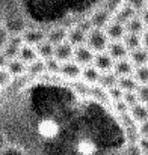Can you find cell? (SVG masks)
<instances>
[{
    "label": "cell",
    "instance_id": "obj_21",
    "mask_svg": "<svg viewBox=\"0 0 148 155\" xmlns=\"http://www.w3.org/2000/svg\"><path fill=\"white\" fill-rule=\"evenodd\" d=\"M89 97H92L94 100H97V101H98V103H101V104L110 103L109 95H107V89L101 87V86H100V84H97V83L89 86Z\"/></svg>",
    "mask_w": 148,
    "mask_h": 155
},
{
    "label": "cell",
    "instance_id": "obj_9",
    "mask_svg": "<svg viewBox=\"0 0 148 155\" xmlns=\"http://www.w3.org/2000/svg\"><path fill=\"white\" fill-rule=\"evenodd\" d=\"M127 113H129V116L136 124H141V122L148 120V108H147V104H144V103H136V104H133V105H130Z\"/></svg>",
    "mask_w": 148,
    "mask_h": 155
},
{
    "label": "cell",
    "instance_id": "obj_26",
    "mask_svg": "<svg viewBox=\"0 0 148 155\" xmlns=\"http://www.w3.org/2000/svg\"><path fill=\"white\" fill-rule=\"evenodd\" d=\"M76 151H77L79 154L91 155V154H95V152L98 151V148H97V145H95L92 140L83 139V140H80V142L77 143V148H76Z\"/></svg>",
    "mask_w": 148,
    "mask_h": 155
},
{
    "label": "cell",
    "instance_id": "obj_3",
    "mask_svg": "<svg viewBox=\"0 0 148 155\" xmlns=\"http://www.w3.org/2000/svg\"><path fill=\"white\" fill-rule=\"evenodd\" d=\"M94 54L86 44H82V45H77L74 47L73 50V60L77 62L80 66H86V65H91L92 63V59H94Z\"/></svg>",
    "mask_w": 148,
    "mask_h": 155
},
{
    "label": "cell",
    "instance_id": "obj_32",
    "mask_svg": "<svg viewBox=\"0 0 148 155\" xmlns=\"http://www.w3.org/2000/svg\"><path fill=\"white\" fill-rule=\"evenodd\" d=\"M124 3L129 5L133 11H136V14L147 9V0H124Z\"/></svg>",
    "mask_w": 148,
    "mask_h": 155
},
{
    "label": "cell",
    "instance_id": "obj_16",
    "mask_svg": "<svg viewBox=\"0 0 148 155\" xmlns=\"http://www.w3.org/2000/svg\"><path fill=\"white\" fill-rule=\"evenodd\" d=\"M67 41H68L73 47L82 45V44H85V41H86V33H85L82 29H79L77 26H74L73 29L67 30Z\"/></svg>",
    "mask_w": 148,
    "mask_h": 155
},
{
    "label": "cell",
    "instance_id": "obj_7",
    "mask_svg": "<svg viewBox=\"0 0 148 155\" xmlns=\"http://www.w3.org/2000/svg\"><path fill=\"white\" fill-rule=\"evenodd\" d=\"M113 59L107 54V51L104 50V51H98L94 54V59H92V65L98 69L100 72H103V71H110L112 69V66H113Z\"/></svg>",
    "mask_w": 148,
    "mask_h": 155
},
{
    "label": "cell",
    "instance_id": "obj_30",
    "mask_svg": "<svg viewBox=\"0 0 148 155\" xmlns=\"http://www.w3.org/2000/svg\"><path fill=\"white\" fill-rule=\"evenodd\" d=\"M14 81V77L6 69V66H0V87H8Z\"/></svg>",
    "mask_w": 148,
    "mask_h": 155
},
{
    "label": "cell",
    "instance_id": "obj_23",
    "mask_svg": "<svg viewBox=\"0 0 148 155\" xmlns=\"http://www.w3.org/2000/svg\"><path fill=\"white\" fill-rule=\"evenodd\" d=\"M46 39L49 41L50 44H53V45H56V44H59V42L67 41V29H64V27L51 29L49 33L46 35Z\"/></svg>",
    "mask_w": 148,
    "mask_h": 155
},
{
    "label": "cell",
    "instance_id": "obj_28",
    "mask_svg": "<svg viewBox=\"0 0 148 155\" xmlns=\"http://www.w3.org/2000/svg\"><path fill=\"white\" fill-rule=\"evenodd\" d=\"M89 86H91V84H88L86 81H83L80 77L71 80V87H73V91H74L77 95H80V97H89Z\"/></svg>",
    "mask_w": 148,
    "mask_h": 155
},
{
    "label": "cell",
    "instance_id": "obj_6",
    "mask_svg": "<svg viewBox=\"0 0 148 155\" xmlns=\"http://www.w3.org/2000/svg\"><path fill=\"white\" fill-rule=\"evenodd\" d=\"M73 50L74 47L68 42V41H64V42H59L53 47V57L57 59L59 62H67V60H71L73 59Z\"/></svg>",
    "mask_w": 148,
    "mask_h": 155
},
{
    "label": "cell",
    "instance_id": "obj_19",
    "mask_svg": "<svg viewBox=\"0 0 148 155\" xmlns=\"http://www.w3.org/2000/svg\"><path fill=\"white\" fill-rule=\"evenodd\" d=\"M18 59H21L26 65L33 62L35 59H38V54L33 45H29V44H23L20 48H18Z\"/></svg>",
    "mask_w": 148,
    "mask_h": 155
},
{
    "label": "cell",
    "instance_id": "obj_27",
    "mask_svg": "<svg viewBox=\"0 0 148 155\" xmlns=\"http://www.w3.org/2000/svg\"><path fill=\"white\" fill-rule=\"evenodd\" d=\"M132 77L138 81V84H148V66L147 65H139L133 68Z\"/></svg>",
    "mask_w": 148,
    "mask_h": 155
},
{
    "label": "cell",
    "instance_id": "obj_40",
    "mask_svg": "<svg viewBox=\"0 0 148 155\" xmlns=\"http://www.w3.org/2000/svg\"><path fill=\"white\" fill-rule=\"evenodd\" d=\"M8 38H9V35H8V32L5 30V29H0V48L6 44V41H8Z\"/></svg>",
    "mask_w": 148,
    "mask_h": 155
},
{
    "label": "cell",
    "instance_id": "obj_13",
    "mask_svg": "<svg viewBox=\"0 0 148 155\" xmlns=\"http://www.w3.org/2000/svg\"><path fill=\"white\" fill-rule=\"evenodd\" d=\"M127 59L133 63V66H139V65H147L148 60V53L147 47H138L130 50L127 54Z\"/></svg>",
    "mask_w": 148,
    "mask_h": 155
},
{
    "label": "cell",
    "instance_id": "obj_15",
    "mask_svg": "<svg viewBox=\"0 0 148 155\" xmlns=\"http://www.w3.org/2000/svg\"><path fill=\"white\" fill-rule=\"evenodd\" d=\"M21 39H23V44H29V45L35 47L38 42L46 39V33L40 29H30V30H26L21 35Z\"/></svg>",
    "mask_w": 148,
    "mask_h": 155
},
{
    "label": "cell",
    "instance_id": "obj_17",
    "mask_svg": "<svg viewBox=\"0 0 148 155\" xmlns=\"http://www.w3.org/2000/svg\"><path fill=\"white\" fill-rule=\"evenodd\" d=\"M133 15H136V11H133L129 5H126V3H122L113 14H112V18L113 20H116V21H119V23H127Z\"/></svg>",
    "mask_w": 148,
    "mask_h": 155
},
{
    "label": "cell",
    "instance_id": "obj_25",
    "mask_svg": "<svg viewBox=\"0 0 148 155\" xmlns=\"http://www.w3.org/2000/svg\"><path fill=\"white\" fill-rule=\"evenodd\" d=\"M116 86H118L122 92H129V91H135V89L138 87V81H136L132 75H124V77H118Z\"/></svg>",
    "mask_w": 148,
    "mask_h": 155
},
{
    "label": "cell",
    "instance_id": "obj_14",
    "mask_svg": "<svg viewBox=\"0 0 148 155\" xmlns=\"http://www.w3.org/2000/svg\"><path fill=\"white\" fill-rule=\"evenodd\" d=\"M26 68H27V65L18 57L9 59L6 63V69L11 72L12 77H23L26 74Z\"/></svg>",
    "mask_w": 148,
    "mask_h": 155
},
{
    "label": "cell",
    "instance_id": "obj_20",
    "mask_svg": "<svg viewBox=\"0 0 148 155\" xmlns=\"http://www.w3.org/2000/svg\"><path fill=\"white\" fill-rule=\"evenodd\" d=\"M46 72V68H44V60L43 59H35L33 62L27 63V68H26V75H30L33 78H38L40 75H43Z\"/></svg>",
    "mask_w": 148,
    "mask_h": 155
},
{
    "label": "cell",
    "instance_id": "obj_2",
    "mask_svg": "<svg viewBox=\"0 0 148 155\" xmlns=\"http://www.w3.org/2000/svg\"><path fill=\"white\" fill-rule=\"evenodd\" d=\"M36 130H38V134H40L43 139H46V140L54 139V137L59 134V131H60L59 124H57L54 119H50V117L40 120Z\"/></svg>",
    "mask_w": 148,
    "mask_h": 155
},
{
    "label": "cell",
    "instance_id": "obj_5",
    "mask_svg": "<svg viewBox=\"0 0 148 155\" xmlns=\"http://www.w3.org/2000/svg\"><path fill=\"white\" fill-rule=\"evenodd\" d=\"M80 71H82V66L74 62L73 59L71 60H67V62H60V66H59V74L62 77H65L67 80H74V78H79L80 77Z\"/></svg>",
    "mask_w": 148,
    "mask_h": 155
},
{
    "label": "cell",
    "instance_id": "obj_24",
    "mask_svg": "<svg viewBox=\"0 0 148 155\" xmlns=\"http://www.w3.org/2000/svg\"><path fill=\"white\" fill-rule=\"evenodd\" d=\"M53 44H50L47 39H43L41 42H38L36 45H35V50H36V54H38V57L40 59H49L53 56Z\"/></svg>",
    "mask_w": 148,
    "mask_h": 155
},
{
    "label": "cell",
    "instance_id": "obj_36",
    "mask_svg": "<svg viewBox=\"0 0 148 155\" xmlns=\"http://www.w3.org/2000/svg\"><path fill=\"white\" fill-rule=\"evenodd\" d=\"M112 104H113V110H115V111H116L118 114L129 111V105L124 103L122 100H118V101H112Z\"/></svg>",
    "mask_w": 148,
    "mask_h": 155
},
{
    "label": "cell",
    "instance_id": "obj_29",
    "mask_svg": "<svg viewBox=\"0 0 148 155\" xmlns=\"http://www.w3.org/2000/svg\"><path fill=\"white\" fill-rule=\"evenodd\" d=\"M59 66H60V62L57 59H54L53 56L49 57V59H44V68H46V72L49 74H59Z\"/></svg>",
    "mask_w": 148,
    "mask_h": 155
},
{
    "label": "cell",
    "instance_id": "obj_41",
    "mask_svg": "<svg viewBox=\"0 0 148 155\" xmlns=\"http://www.w3.org/2000/svg\"><path fill=\"white\" fill-rule=\"evenodd\" d=\"M6 63H8V59H6V56L0 51V66H6Z\"/></svg>",
    "mask_w": 148,
    "mask_h": 155
},
{
    "label": "cell",
    "instance_id": "obj_10",
    "mask_svg": "<svg viewBox=\"0 0 148 155\" xmlns=\"http://www.w3.org/2000/svg\"><path fill=\"white\" fill-rule=\"evenodd\" d=\"M106 51L107 54L113 59V60H118V59H124L127 57L129 50L127 47L122 44V41H109L107 47H106Z\"/></svg>",
    "mask_w": 148,
    "mask_h": 155
},
{
    "label": "cell",
    "instance_id": "obj_31",
    "mask_svg": "<svg viewBox=\"0 0 148 155\" xmlns=\"http://www.w3.org/2000/svg\"><path fill=\"white\" fill-rule=\"evenodd\" d=\"M138 103L148 104V84H138V87L135 89Z\"/></svg>",
    "mask_w": 148,
    "mask_h": 155
},
{
    "label": "cell",
    "instance_id": "obj_33",
    "mask_svg": "<svg viewBox=\"0 0 148 155\" xmlns=\"http://www.w3.org/2000/svg\"><path fill=\"white\" fill-rule=\"evenodd\" d=\"M122 91L115 84V86H112L110 89H107V95H109V100H110V103L112 101H118V100H122Z\"/></svg>",
    "mask_w": 148,
    "mask_h": 155
},
{
    "label": "cell",
    "instance_id": "obj_1",
    "mask_svg": "<svg viewBox=\"0 0 148 155\" xmlns=\"http://www.w3.org/2000/svg\"><path fill=\"white\" fill-rule=\"evenodd\" d=\"M85 44L92 50L94 53L98 51H104L107 44H109V39L104 33L103 29H97V27H92L88 33H86V41Z\"/></svg>",
    "mask_w": 148,
    "mask_h": 155
},
{
    "label": "cell",
    "instance_id": "obj_37",
    "mask_svg": "<svg viewBox=\"0 0 148 155\" xmlns=\"http://www.w3.org/2000/svg\"><path fill=\"white\" fill-rule=\"evenodd\" d=\"M122 3H124V0H106V6H104V8L113 14Z\"/></svg>",
    "mask_w": 148,
    "mask_h": 155
},
{
    "label": "cell",
    "instance_id": "obj_22",
    "mask_svg": "<svg viewBox=\"0 0 148 155\" xmlns=\"http://www.w3.org/2000/svg\"><path fill=\"white\" fill-rule=\"evenodd\" d=\"M116 80H118V77L113 74L112 69H110V71H103V72H100L97 84H100V86L104 87V89H110L112 86L116 84Z\"/></svg>",
    "mask_w": 148,
    "mask_h": 155
},
{
    "label": "cell",
    "instance_id": "obj_12",
    "mask_svg": "<svg viewBox=\"0 0 148 155\" xmlns=\"http://www.w3.org/2000/svg\"><path fill=\"white\" fill-rule=\"evenodd\" d=\"M133 68H135L133 63L127 57H124V59H118V60L113 62L112 71H113V74L116 77H124V75H132Z\"/></svg>",
    "mask_w": 148,
    "mask_h": 155
},
{
    "label": "cell",
    "instance_id": "obj_8",
    "mask_svg": "<svg viewBox=\"0 0 148 155\" xmlns=\"http://www.w3.org/2000/svg\"><path fill=\"white\" fill-rule=\"evenodd\" d=\"M110 20H112V12L107 11L106 8L97 9V11L92 14V17L89 18L92 27H97V29H104L106 24H107Z\"/></svg>",
    "mask_w": 148,
    "mask_h": 155
},
{
    "label": "cell",
    "instance_id": "obj_18",
    "mask_svg": "<svg viewBox=\"0 0 148 155\" xmlns=\"http://www.w3.org/2000/svg\"><path fill=\"white\" fill-rule=\"evenodd\" d=\"M100 71L91 63V65H86V66H82V71H80V78L83 81H86L88 84H95L97 80H98Z\"/></svg>",
    "mask_w": 148,
    "mask_h": 155
},
{
    "label": "cell",
    "instance_id": "obj_11",
    "mask_svg": "<svg viewBox=\"0 0 148 155\" xmlns=\"http://www.w3.org/2000/svg\"><path fill=\"white\" fill-rule=\"evenodd\" d=\"M126 32H132V33H142L147 30V20L142 18L141 15H133L127 23H124Z\"/></svg>",
    "mask_w": 148,
    "mask_h": 155
},
{
    "label": "cell",
    "instance_id": "obj_35",
    "mask_svg": "<svg viewBox=\"0 0 148 155\" xmlns=\"http://www.w3.org/2000/svg\"><path fill=\"white\" fill-rule=\"evenodd\" d=\"M122 101L127 104L129 107L138 103V98H136V94H135V91H129V92H124V94H122Z\"/></svg>",
    "mask_w": 148,
    "mask_h": 155
},
{
    "label": "cell",
    "instance_id": "obj_4",
    "mask_svg": "<svg viewBox=\"0 0 148 155\" xmlns=\"http://www.w3.org/2000/svg\"><path fill=\"white\" fill-rule=\"evenodd\" d=\"M103 30H104V33H106V36H107L109 41H121L122 36L126 35L124 24L119 23V21H116V20H113V18L106 24V27Z\"/></svg>",
    "mask_w": 148,
    "mask_h": 155
},
{
    "label": "cell",
    "instance_id": "obj_39",
    "mask_svg": "<svg viewBox=\"0 0 148 155\" xmlns=\"http://www.w3.org/2000/svg\"><path fill=\"white\" fill-rule=\"evenodd\" d=\"M2 152H3V154H23L24 151H23V149H20V148H17V146H11V148L3 149Z\"/></svg>",
    "mask_w": 148,
    "mask_h": 155
},
{
    "label": "cell",
    "instance_id": "obj_38",
    "mask_svg": "<svg viewBox=\"0 0 148 155\" xmlns=\"http://www.w3.org/2000/svg\"><path fill=\"white\" fill-rule=\"evenodd\" d=\"M77 27H79V29H82L85 33H88V32L92 29V24H91V21H89V20H86V21H82L80 24H77Z\"/></svg>",
    "mask_w": 148,
    "mask_h": 155
},
{
    "label": "cell",
    "instance_id": "obj_34",
    "mask_svg": "<svg viewBox=\"0 0 148 155\" xmlns=\"http://www.w3.org/2000/svg\"><path fill=\"white\" fill-rule=\"evenodd\" d=\"M135 143L139 148L141 154H147L148 152V136H138V139H136Z\"/></svg>",
    "mask_w": 148,
    "mask_h": 155
}]
</instances>
